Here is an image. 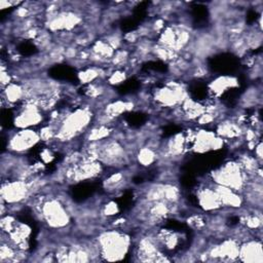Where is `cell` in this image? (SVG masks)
I'll return each instance as SVG.
<instances>
[{
  "label": "cell",
  "mask_w": 263,
  "mask_h": 263,
  "mask_svg": "<svg viewBox=\"0 0 263 263\" xmlns=\"http://www.w3.org/2000/svg\"><path fill=\"white\" fill-rule=\"evenodd\" d=\"M43 120V111L32 101H24L13 117V125L18 128H34Z\"/></svg>",
  "instance_id": "cell-8"
},
{
  "label": "cell",
  "mask_w": 263,
  "mask_h": 263,
  "mask_svg": "<svg viewBox=\"0 0 263 263\" xmlns=\"http://www.w3.org/2000/svg\"><path fill=\"white\" fill-rule=\"evenodd\" d=\"M34 212L48 228L62 231L71 225L69 208L59 196L43 195L33 200Z\"/></svg>",
  "instance_id": "cell-1"
},
{
  "label": "cell",
  "mask_w": 263,
  "mask_h": 263,
  "mask_svg": "<svg viewBox=\"0 0 263 263\" xmlns=\"http://www.w3.org/2000/svg\"><path fill=\"white\" fill-rule=\"evenodd\" d=\"M238 261L246 263L263 262V250L260 238L249 237L239 242Z\"/></svg>",
  "instance_id": "cell-10"
},
{
  "label": "cell",
  "mask_w": 263,
  "mask_h": 263,
  "mask_svg": "<svg viewBox=\"0 0 263 263\" xmlns=\"http://www.w3.org/2000/svg\"><path fill=\"white\" fill-rule=\"evenodd\" d=\"M224 140L218 137L216 133L205 129H199L196 130L193 136L192 142L190 144V149L195 153L201 154L209 151L219 150L224 146Z\"/></svg>",
  "instance_id": "cell-9"
},
{
  "label": "cell",
  "mask_w": 263,
  "mask_h": 263,
  "mask_svg": "<svg viewBox=\"0 0 263 263\" xmlns=\"http://www.w3.org/2000/svg\"><path fill=\"white\" fill-rule=\"evenodd\" d=\"M208 218L206 216L202 215V214H193L190 215L187 218V224L189 225V227H191L194 230H202L204 228H206L208 225Z\"/></svg>",
  "instance_id": "cell-17"
},
{
  "label": "cell",
  "mask_w": 263,
  "mask_h": 263,
  "mask_svg": "<svg viewBox=\"0 0 263 263\" xmlns=\"http://www.w3.org/2000/svg\"><path fill=\"white\" fill-rule=\"evenodd\" d=\"M53 158H54V155H53V152H52V150L50 148H44L40 152V160L44 164L51 162Z\"/></svg>",
  "instance_id": "cell-20"
},
{
  "label": "cell",
  "mask_w": 263,
  "mask_h": 263,
  "mask_svg": "<svg viewBox=\"0 0 263 263\" xmlns=\"http://www.w3.org/2000/svg\"><path fill=\"white\" fill-rule=\"evenodd\" d=\"M214 187L219 194L222 206L224 209H229L233 211V210H238L242 208L245 202H243L242 195L239 192L224 186L216 185V184H214Z\"/></svg>",
  "instance_id": "cell-13"
},
{
  "label": "cell",
  "mask_w": 263,
  "mask_h": 263,
  "mask_svg": "<svg viewBox=\"0 0 263 263\" xmlns=\"http://www.w3.org/2000/svg\"><path fill=\"white\" fill-rule=\"evenodd\" d=\"M237 85L238 82L235 77L227 75L219 76L209 84V93L214 100V98H219L227 92L228 89H232Z\"/></svg>",
  "instance_id": "cell-14"
},
{
  "label": "cell",
  "mask_w": 263,
  "mask_h": 263,
  "mask_svg": "<svg viewBox=\"0 0 263 263\" xmlns=\"http://www.w3.org/2000/svg\"><path fill=\"white\" fill-rule=\"evenodd\" d=\"M27 99L26 87L22 82L12 81L7 86L2 88V106H12Z\"/></svg>",
  "instance_id": "cell-12"
},
{
  "label": "cell",
  "mask_w": 263,
  "mask_h": 263,
  "mask_svg": "<svg viewBox=\"0 0 263 263\" xmlns=\"http://www.w3.org/2000/svg\"><path fill=\"white\" fill-rule=\"evenodd\" d=\"M39 142H41L39 132L34 128H22L12 133L7 139V152L21 155L33 149Z\"/></svg>",
  "instance_id": "cell-7"
},
{
  "label": "cell",
  "mask_w": 263,
  "mask_h": 263,
  "mask_svg": "<svg viewBox=\"0 0 263 263\" xmlns=\"http://www.w3.org/2000/svg\"><path fill=\"white\" fill-rule=\"evenodd\" d=\"M211 182L233 189L241 194L249 178L236 160H229L211 173Z\"/></svg>",
  "instance_id": "cell-4"
},
{
  "label": "cell",
  "mask_w": 263,
  "mask_h": 263,
  "mask_svg": "<svg viewBox=\"0 0 263 263\" xmlns=\"http://www.w3.org/2000/svg\"><path fill=\"white\" fill-rule=\"evenodd\" d=\"M119 212V206L118 204L113 201V200H110V201H107L103 206H102V210H101V213H102V216L104 217H112V216H115L116 214H118Z\"/></svg>",
  "instance_id": "cell-19"
},
{
  "label": "cell",
  "mask_w": 263,
  "mask_h": 263,
  "mask_svg": "<svg viewBox=\"0 0 263 263\" xmlns=\"http://www.w3.org/2000/svg\"><path fill=\"white\" fill-rule=\"evenodd\" d=\"M0 194L1 202L5 203L7 208L23 205L34 195L30 183L28 181L18 179L3 180Z\"/></svg>",
  "instance_id": "cell-5"
},
{
  "label": "cell",
  "mask_w": 263,
  "mask_h": 263,
  "mask_svg": "<svg viewBox=\"0 0 263 263\" xmlns=\"http://www.w3.org/2000/svg\"><path fill=\"white\" fill-rule=\"evenodd\" d=\"M135 158L137 162L142 166H150L157 160L158 155L155 149L146 145V146L140 147L137 150L135 154Z\"/></svg>",
  "instance_id": "cell-15"
},
{
  "label": "cell",
  "mask_w": 263,
  "mask_h": 263,
  "mask_svg": "<svg viewBox=\"0 0 263 263\" xmlns=\"http://www.w3.org/2000/svg\"><path fill=\"white\" fill-rule=\"evenodd\" d=\"M126 181L127 177L124 172L112 173L103 181V187L108 192H115L120 190Z\"/></svg>",
  "instance_id": "cell-16"
},
{
  "label": "cell",
  "mask_w": 263,
  "mask_h": 263,
  "mask_svg": "<svg viewBox=\"0 0 263 263\" xmlns=\"http://www.w3.org/2000/svg\"><path fill=\"white\" fill-rule=\"evenodd\" d=\"M96 243L99 257L104 261H120L129 252L132 238L119 229H108L98 234Z\"/></svg>",
  "instance_id": "cell-3"
},
{
  "label": "cell",
  "mask_w": 263,
  "mask_h": 263,
  "mask_svg": "<svg viewBox=\"0 0 263 263\" xmlns=\"http://www.w3.org/2000/svg\"><path fill=\"white\" fill-rule=\"evenodd\" d=\"M95 115L90 107H77L69 111L61 122L54 126L55 128V142L67 144L90 127V123Z\"/></svg>",
  "instance_id": "cell-2"
},
{
  "label": "cell",
  "mask_w": 263,
  "mask_h": 263,
  "mask_svg": "<svg viewBox=\"0 0 263 263\" xmlns=\"http://www.w3.org/2000/svg\"><path fill=\"white\" fill-rule=\"evenodd\" d=\"M127 78V72L123 69H115L107 76V83L110 85H119Z\"/></svg>",
  "instance_id": "cell-18"
},
{
  "label": "cell",
  "mask_w": 263,
  "mask_h": 263,
  "mask_svg": "<svg viewBox=\"0 0 263 263\" xmlns=\"http://www.w3.org/2000/svg\"><path fill=\"white\" fill-rule=\"evenodd\" d=\"M196 200L199 208L206 213L219 212L223 209L221 199L213 183L211 185H203L197 189Z\"/></svg>",
  "instance_id": "cell-11"
},
{
  "label": "cell",
  "mask_w": 263,
  "mask_h": 263,
  "mask_svg": "<svg viewBox=\"0 0 263 263\" xmlns=\"http://www.w3.org/2000/svg\"><path fill=\"white\" fill-rule=\"evenodd\" d=\"M154 101L163 108H177L188 98V92L182 82L170 81L154 91Z\"/></svg>",
  "instance_id": "cell-6"
}]
</instances>
